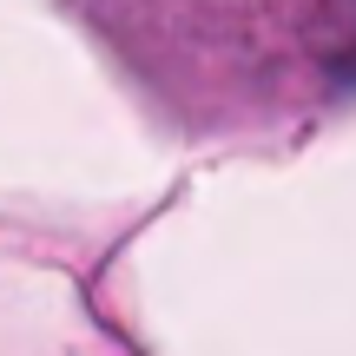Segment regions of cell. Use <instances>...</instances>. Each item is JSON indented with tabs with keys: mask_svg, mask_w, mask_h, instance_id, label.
<instances>
[{
	"mask_svg": "<svg viewBox=\"0 0 356 356\" xmlns=\"http://www.w3.org/2000/svg\"><path fill=\"white\" fill-rule=\"evenodd\" d=\"M99 33L198 126L284 119L356 86V0H86Z\"/></svg>",
	"mask_w": 356,
	"mask_h": 356,
	"instance_id": "cell-1",
	"label": "cell"
}]
</instances>
